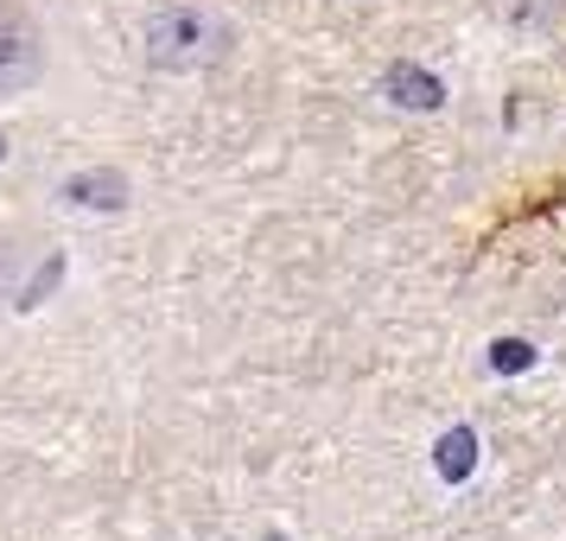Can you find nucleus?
<instances>
[{
	"label": "nucleus",
	"mask_w": 566,
	"mask_h": 541,
	"mask_svg": "<svg viewBox=\"0 0 566 541\" xmlns=\"http://www.w3.org/2000/svg\"><path fill=\"white\" fill-rule=\"evenodd\" d=\"M0 159H7V134H0Z\"/></svg>",
	"instance_id": "6e6552de"
},
{
	"label": "nucleus",
	"mask_w": 566,
	"mask_h": 541,
	"mask_svg": "<svg viewBox=\"0 0 566 541\" xmlns=\"http://www.w3.org/2000/svg\"><path fill=\"white\" fill-rule=\"evenodd\" d=\"M490 363H496V370H528V363H535V351H528V344H496V351H490Z\"/></svg>",
	"instance_id": "423d86ee"
},
{
	"label": "nucleus",
	"mask_w": 566,
	"mask_h": 541,
	"mask_svg": "<svg viewBox=\"0 0 566 541\" xmlns=\"http://www.w3.org/2000/svg\"><path fill=\"white\" fill-rule=\"evenodd\" d=\"M140 45H147V58L159 71H205L217 58H230L235 27L223 13H210V7H159L147 20V32H140Z\"/></svg>",
	"instance_id": "f257e3e1"
},
{
	"label": "nucleus",
	"mask_w": 566,
	"mask_h": 541,
	"mask_svg": "<svg viewBox=\"0 0 566 541\" xmlns=\"http://www.w3.org/2000/svg\"><path fill=\"white\" fill-rule=\"evenodd\" d=\"M471 465H478V434L471 427H452V434H439V478H471Z\"/></svg>",
	"instance_id": "39448f33"
},
{
	"label": "nucleus",
	"mask_w": 566,
	"mask_h": 541,
	"mask_svg": "<svg viewBox=\"0 0 566 541\" xmlns=\"http://www.w3.org/2000/svg\"><path fill=\"white\" fill-rule=\"evenodd\" d=\"M268 541H286V535H268Z\"/></svg>",
	"instance_id": "1a4fd4ad"
},
{
	"label": "nucleus",
	"mask_w": 566,
	"mask_h": 541,
	"mask_svg": "<svg viewBox=\"0 0 566 541\" xmlns=\"http://www.w3.org/2000/svg\"><path fill=\"white\" fill-rule=\"evenodd\" d=\"M382 96H388L395 108H439V96H446V83H439L433 71H420V64H388Z\"/></svg>",
	"instance_id": "20e7f679"
},
{
	"label": "nucleus",
	"mask_w": 566,
	"mask_h": 541,
	"mask_svg": "<svg viewBox=\"0 0 566 541\" xmlns=\"http://www.w3.org/2000/svg\"><path fill=\"white\" fill-rule=\"evenodd\" d=\"M13 274H20V256H13V242H7V236H0V293H7V287H13Z\"/></svg>",
	"instance_id": "0eeeda50"
},
{
	"label": "nucleus",
	"mask_w": 566,
	"mask_h": 541,
	"mask_svg": "<svg viewBox=\"0 0 566 541\" xmlns=\"http://www.w3.org/2000/svg\"><path fill=\"white\" fill-rule=\"evenodd\" d=\"M57 198L71 210H122L128 205V173H115V166H83L71 179L57 185Z\"/></svg>",
	"instance_id": "7ed1b4c3"
},
{
	"label": "nucleus",
	"mask_w": 566,
	"mask_h": 541,
	"mask_svg": "<svg viewBox=\"0 0 566 541\" xmlns=\"http://www.w3.org/2000/svg\"><path fill=\"white\" fill-rule=\"evenodd\" d=\"M45 77V32L27 7L0 0V96H20Z\"/></svg>",
	"instance_id": "f03ea898"
}]
</instances>
